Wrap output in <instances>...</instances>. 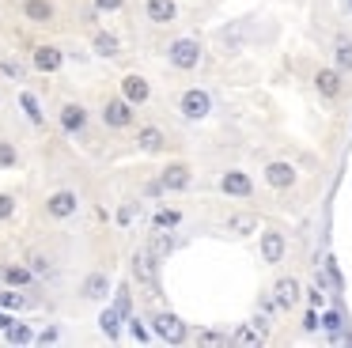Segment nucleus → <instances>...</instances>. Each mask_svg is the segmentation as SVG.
Instances as JSON below:
<instances>
[{"label":"nucleus","instance_id":"5","mask_svg":"<svg viewBox=\"0 0 352 348\" xmlns=\"http://www.w3.org/2000/svg\"><path fill=\"white\" fill-rule=\"evenodd\" d=\"M76 208H80V197L72 193V189H57V193H50L46 197V212L54 219H69V216H76Z\"/></svg>","mask_w":352,"mask_h":348},{"label":"nucleus","instance_id":"31","mask_svg":"<svg viewBox=\"0 0 352 348\" xmlns=\"http://www.w3.org/2000/svg\"><path fill=\"white\" fill-rule=\"evenodd\" d=\"M118 310H122V318H129V310H133V299H129V284H122L118 287V303H114Z\"/></svg>","mask_w":352,"mask_h":348},{"label":"nucleus","instance_id":"11","mask_svg":"<svg viewBox=\"0 0 352 348\" xmlns=\"http://www.w3.org/2000/svg\"><path fill=\"white\" fill-rule=\"evenodd\" d=\"M273 303H276V310L296 307V303H299V280H292V276L276 280V284H273Z\"/></svg>","mask_w":352,"mask_h":348},{"label":"nucleus","instance_id":"36","mask_svg":"<svg viewBox=\"0 0 352 348\" xmlns=\"http://www.w3.org/2000/svg\"><path fill=\"white\" fill-rule=\"evenodd\" d=\"M31 272H38V276H46V272H50V261H46L42 254H34V257H31Z\"/></svg>","mask_w":352,"mask_h":348},{"label":"nucleus","instance_id":"35","mask_svg":"<svg viewBox=\"0 0 352 348\" xmlns=\"http://www.w3.org/2000/svg\"><path fill=\"white\" fill-rule=\"evenodd\" d=\"M137 219V204H122L118 208V224H133Z\"/></svg>","mask_w":352,"mask_h":348},{"label":"nucleus","instance_id":"18","mask_svg":"<svg viewBox=\"0 0 352 348\" xmlns=\"http://www.w3.org/2000/svg\"><path fill=\"white\" fill-rule=\"evenodd\" d=\"M80 292H84V299H107L110 295V276L107 272H91V276L80 284Z\"/></svg>","mask_w":352,"mask_h":348},{"label":"nucleus","instance_id":"14","mask_svg":"<svg viewBox=\"0 0 352 348\" xmlns=\"http://www.w3.org/2000/svg\"><path fill=\"white\" fill-rule=\"evenodd\" d=\"M31 61H34V68H38V72H57V68L65 65V53L57 50V45H38Z\"/></svg>","mask_w":352,"mask_h":348},{"label":"nucleus","instance_id":"38","mask_svg":"<svg viewBox=\"0 0 352 348\" xmlns=\"http://www.w3.org/2000/svg\"><path fill=\"white\" fill-rule=\"evenodd\" d=\"M122 4H125V0H95V8H99V12H118Z\"/></svg>","mask_w":352,"mask_h":348},{"label":"nucleus","instance_id":"2","mask_svg":"<svg viewBox=\"0 0 352 348\" xmlns=\"http://www.w3.org/2000/svg\"><path fill=\"white\" fill-rule=\"evenodd\" d=\"M152 325H155V337L170 340V345H182V340L190 337V329H186V322H182L178 314H170V310H163V314H155V318H152Z\"/></svg>","mask_w":352,"mask_h":348},{"label":"nucleus","instance_id":"8","mask_svg":"<svg viewBox=\"0 0 352 348\" xmlns=\"http://www.w3.org/2000/svg\"><path fill=\"white\" fill-rule=\"evenodd\" d=\"M265 182L273 189H292V186H296V166L284 163V159H276V163L265 166Z\"/></svg>","mask_w":352,"mask_h":348},{"label":"nucleus","instance_id":"12","mask_svg":"<svg viewBox=\"0 0 352 348\" xmlns=\"http://www.w3.org/2000/svg\"><path fill=\"white\" fill-rule=\"evenodd\" d=\"M122 98H129L133 106H140V102L152 98V87H148L144 76H125V80H122Z\"/></svg>","mask_w":352,"mask_h":348},{"label":"nucleus","instance_id":"17","mask_svg":"<svg viewBox=\"0 0 352 348\" xmlns=\"http://www.w3.org/2000/svg\"><path fill=\"white\" fill-rule=\"evenodd\" d=\"M144 12H148V19H152V23H160V27H163V23H175L178 4H175V0H148Z\"/></svg>","mask_w":352,"mask_h":348},{"label":"nucleus","instance_id":"37","mask_svg":"<svg viewBox=\"0 0 352 348\" xmlns=\"http://www.w3.org/2000/svg\"><path fill=\"white\" fill-rule=\"evenodd\" d=\"M322 325H326L329 333H337V329H341V314H337V310H329V314L322 318Z\"/></svg>","mask_w":352,"mask_h":348},{"label":"nucleus","instance_id":"23","mask_svg":"<svg viewBox=\"0 0 352 348\" xmlns=\"http://www.w3.org/2000/svg\"><path fill=\"white\" fill-rule=\"evenodd\" d=\"M261 337H265V329H258V322H254V325H239V329L231 333L235 345H261Z\"/></svg>","mask_w":352,"mask_h":348},{"label":"nucleus","instance_id":"3","mask_svg":"<svg viewBox=\"0 0 352 348\" xmlns=\"http://www.w3.org/2000/svg\"><path fill=\"white\" fill-rule=\"evenodd\" d=\"M178 110H182V118L201 121L208 110H212V98H208L201 87H190V91H182V98H178Z\"/></svg>","mask_w":352,"mask_h":348},{"label":"nucleus","instance_id":"19","mask_svg":"<svg viewBox=\"0 0 352 348\" xmlns=\"http://www.w3.org/2000/svg\"><path fill=\"white\" fill-rule=\"evenodd\" d=\"M137 144H140V151H163V148H167V136H163V129L144 125V129H140V136H137Z\"/></svg>","mask_w":352,"mask_h":348},{"label":"nucleus","instance_id":"10","mask_svg":"<svg viewBox=\"0 0 352 348\" xmlns=\"http://www.w3.org/2000/svg\"><path fill=\"white\" fill-rule=\"evenodd\" d=\"M190 182H193V174L186 163H170V166H163V174H160L163 189H190Z\"/></svg>","mask_w":352,"mask_h":348},{"label":"nucleus","instance_id":"26","mask_svg":"<svg viewBox=\"0 0 352 348\" xmlns=\"http://www.w3.org/2000/svg\"><path fill=\"white\" fill-rule=\"evenodd\" d=\"M19 106L27 110V118H31L34 125H42V106H38V98H34L31 91H23V95H19Z\"/></svg>","mask_w":352,"mask_h":348},{"label":"nucleus","instance_id":"29","mask_svg":"<svg viewBox=\"0 0 352 348\" xmlns=\"http://www.w3.org/2000/svg\"><path fill=\"white\" fill-rule=\"evenodd\" d=\"M0 307H4V310H23V307H27V295H19V292H0Z\"/></svg>","mask_w":352,"mask_h":348},{"label":"nucleus","instance_id":"22","mask_svg":"<svg viewBox=\"0 0 352 348\" xmlns=\"http://www.w3.org/2000/svg\"><path fill=\"white\" fill-rule=\"evenodd\" d=\"M99 322H102V333H107L110 340L122 337V310H118V307H107V310L99 314Z\"/></svg>","mask_w":352,"mask_h":348},{"label":"nucleus","instance_id":"27","mask_svg":"<svg viewBox=\"0 0 352 348\" xmlns=\"http://www.w3.org/2000/svg\"><path fill=\"white\" fill-rule=\"evenodd\" d=\"M4 337H8V340H12V345H27V340H34V333H31V329H27V325H23V322H12V325H8V329H4Z\"/></svg>","mask_w":352,"mask_h":348},{"label":"nucleus","instance_id":"25","mask_svg":"<svg viewBox=\"0 0 352 348\" xmlns=\"http://www.w3.org/2000/svg\"><path fill=\"white\" fill-rule=\"evenodd\" d=\"M95 53H99V57H118V38L107 34V30H99V34H95Z\"/></svg>","mask_w":352,"mask_h":348},{"label":"nucleus","instance_id":"9","mask_svg":"<svg viewBox=\"0 0 352 348\" xmlns=\"http://www.w3.org/2000/svg\"><path fill=\"white\" fill-rule=\"evenodd\" d=\"M314 87H318V95L322 98H337L341 95V68H318V72H314Z\"/></svg>","mask_w":352,"mask_h":348},{"label":"nucleus","instance_id":"33","mask_svg":"<svg viewBox=\"0 0 352 348\" xmlns=\"http://www.w3.org/2000/svg\"><path fill=\"white\" fill-rule=\"evenodd\" d=\"M16 159H19V151L8 140H0V166H16Z\"/></svg>","mask_w":352,"mask_h":348},{"label":"nucleus","instance_id":"43","mask_svg":"<svg viewBox=\"0 0 352 348\" xmlns=\"http://www.w3.org/2000/svg\"><path fill=\"white\" fill-rule=\"evenodd\" d=\"M349 12H352V0H349Z\"/></svg>","mask_w":352,"mask_h":348},{"label":"nucleus","instance_id":"28","mask_svg":"<svg viewBox=\"0 0 352 348\" xmlns=\"http://www.w3.org/2000/svg\"><path fill=\"white\" fill-rule=\"evenodd\" d=\"M254 227H258V219H254V216H231L228 219V231H235V235H250Z\"/></svg>","mask_w":352,"mask_h":348},{"label":"nucleus","instance_id":"42","mask_svg":"<svg viewBox=\"0 0 352 348\" xmlns=\"http://www.w3.org/2000/svg\"><path fill=\"white\" fill-rule=\"evenodd\" d=\"M8 325H12V318H8V314H4V310H0V333L8 329Z\"/></svg>","mask_w":352,"mask_h":348},{"label":"nucleus","instance_id":"13","mask_svg":"<svg viewBox=\"0 0 352 348\" xmlns=\"http://www.w3.org/2000/svg\"><path fill=\"white\" fill-rule=\"evenodd\" d=\"M220 189H223L228 197H250V193H254V182L246 178L243 171H228V174L220 178Z\"/></svg>","mask_w":352,"mask_h":348},{"label":"nucleus","instance_id":"40","mask_svg":"<svg viewBox=\"0 0 352 348\" xmlns=\"http://www.w3.org/2000/svg\"><path fill=\"white\" fill-rule=\"evenodd\" d=\"M38 340H42V345H54V340H57V325H50V329H42V333H38Z\"/></svg>","mask_w":352,"mask_h":348},{"label":"nucleus","instance_id":"39","mask_svg":"<svg viewBox=\"0 0 352 348\" xmlns=\"http://www.w3.org/2000/svg\"><path fill=\"white\" fill-rule=\"evenodd\" d=\"M303 329H307V333L318 329V314H314V310H307V314H303Z\"/></svg>","mask_w":352,"mask_h":348},{"label":"nucleus","instance_id":"16","mask_svg":"<svg viewBox=\"0 0 352 348\" xmlns=\"http://www.w3.org/2000/svg\"><path fill=\"white\" fill-rule=\"evenodd\" d=\"M148 254H152L155 261L170 257V254H175V235H170V231H163V227H155V235L148 239Z\"/></svg>","mask_w":352,"mask_h":348},{"label":"nucleus","instance_id":"4","mask_svg":"<svg viewBox=\"0 0 352 348\" xmlns=\"http://www.w3.org/2000/svg\"><path fill=\"white\" fill-rule=\"evenodd\" d=\"M133 276L155 292V287H160V261H155L148 250H137V254H133Z\"/></svg>","mask_w":352,"mask_h":348},{"label":"nucleus","instance_id":"41","mask_svg":"<svg viewBox=\"0 0 352 348\" xmlns=\"http://www.w3.org/2000/svg\"><path fill=\"white\" fill-rule=\"evenodd\" d=\"M133 337H137V340H148V329H144L140 322H133Z\"/></svg>","mask_w":352,"mask_h":348},{"label":"nucleus","instance_id":"15","mask_svg":"<svg viewBox=\"0 0 352 348\" xmlns=\"http://www.w3.org/2000/svg\"><path fill=\"white\" fill-rule=\"evenodd\" d=\"M84 125H87V110L80 102H65L61 106V129L65 133H84Z\"/></svg>","mask_w":352,"mask_h":348},{"label":"nucleus","instance_id":"24","mask_svg":"<svg viewBox=\"0 0 352 348\" xmlns=\"http://www.w3.org/2000/svg\"><path fill=\"white\" fill-rule=\"evenodd\" d=\"M0 276L8 280L12 287H27V284L34 280V272H31V269H23V265H8V269L0 272Z\"/></svg>","mask_w":352,"mask_h":348},{"label":"nucleus","instance_id":"34","mask_svg":"<svg viewBox=\"0 0 352 348\" xmlns=\"http://www.w3.org/2000/svg\"><path fill=\"white\" fill-rule=\"evenodd\" d=\"M12 212H16V201H12V193H0V219H8Z\"/></svg>","mask_w":352,"mask_h":348},{"label":"nucleus","instance_id":"6","mask_svg":"<svg viewBox=\"0 0 352 348\" xmlns=\"http://www.w3.org/2000/svg\"><path fill=\"white\" fill-rule=\"evenodd\" d=\"M102 121H107L110 129H129L133 125V102L129 98H110V102L102 106Z\"/></svg>","mask_w":352,"mask_h":348},{"label":"nucleus","instance_id":"1","mask_svg":"<svg viewBox=\"0 0 352 348\" xmlns=\"http://www.w3.org/2000/svg\"><path fill=\"white\" fill-rule=\"evenodd\" d=\"M167 57H170V65H175V68L190 72V68L201 65V42H193V38H178V42H170Z\"/></svg>","mask_w":352,"mask_h":348},{"label":"nucleus","instance_id":"30","mask_svg":"<svg viewBox=\"0 0 352 348\" xmlns=\"http://www.w3.org/2000/svg\"><path fill=\"white\" fill-rule=\"evenodd\" d=\"M178 219H182V216H178L175 208H160V212H155V227H163V231H170V227H178Z\"/></svg>","mask_w":352,"mask_h":348},{"label":"nucleus","instance_id":"32","mask_svg":"<svg viewBox=\"0 0 352 348\" xmlns=\"http://www.w3.org/2000/svg\"><path fill=\"white\" fill-rule=\"evenodd\" d=\"M0 72L8 76V80H23V65H19V61H0Z\"/></svg>","mask_w":352,"mask_h":348},{"label":"nucleus","instance_id":"21","mask_svg":"<svg viewBox=\"0 0 352 348\" xmlns=\"http://www.w3.org/2000/svg\"><path fill=\"white\" fill-rule=\"evenodd\" d=\"M23 15L31 23H50V19H54V4H50V0H27Z\"/></svg>","mask_w":352,"mask_h":348},{"label":"nucleus","instance_id":"7","mask_svg":"<svg viewBox=\"0 0 352 348\" xmlns=\"http://www.w3.org/2000/svg\"><path fill=\"white\" fill-rule=\"evenodd\" d=\"M284 250H288V242H284L280 231H261V261L265 265H280Z\"/></svg>","mask_w":352,"mask_h":348},{"label":"nucleus","instance_id":"20","mask_svg":"<svg viewBox=\"0 0 352 348\" xmlns=\"http://www.w3.org/2000/svg\"><path fill=\"white\" fill-rule=\"evenodd\" d=\"M333 57H337V68H341V72H352V38L349 34L333 38Z\"/></svg>","mask_w":352,"mask_h":348}]
</instances>
